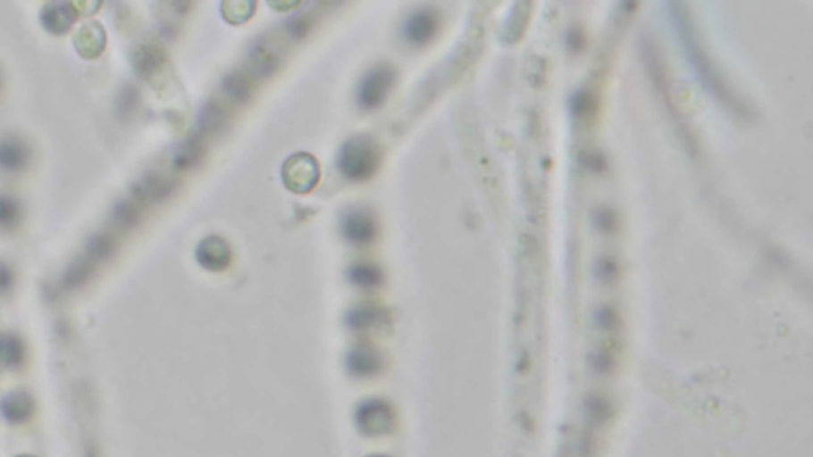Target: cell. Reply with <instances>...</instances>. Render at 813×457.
Wrapping results in <instances>:
<instances>
[{
  "label": "cell",
  "mask_w": 813,
  "mask_h": 457,
  "mask_svg": "<svg viewBox=\"0 0 813 457\" xmlns=\"http://www.w3.org/2000/svg\"><path fill=\"white\" fill-rule=\"evenodd\" d=\"M342 232L343 237L353 245H365L377 236V222L371 213L357 208L343 216Z\"/></svg>",
  "instance_id": "obj_7"
},
{
  "label": "cell",
  "mask_w": 813,
  "mask_h": 457,
  "mask_svg": "<svg viewBox=\"0 0 813 457\" xmlns=\"http://www.w3.org/2000/svg\"><path fill=\"white\" fill-rule=\"evenodd\" d=\"M615 273H616V267H615L614 262L610 259H602L598 264V275H599L602 279H610L614 278Z\"/></svg>",
  "instance_id": "obj_22"
},
{
  "label": "cell",
  "mask_w": 813,
  "mask_h": 457,
  "mask_svg": "<svg viewBox=\"0 0 813 457\" xmlns=\"http://www.w3.org/2000/svg\"><path fill=\"white\" fill-rule=\"evenodd\" d=\"M0 411L8 422L21 424L32 418V414L36 411V402L30 394L26 391H18V393L10 394L4 399L0 405Z\"/></svg>",
  "instance_id": "obj_10"
},
{
  "label": "cell",
  "mask_w": 813,
  "mask_h": 457,
  "mask_svg": "<svg viewBox=\"0 0 813 457\" xmlns=\"http://www.w3.org/2000/svg\"><path fill=\"white\" fill-rule=\"evenodd\" d=\"M20 205L10 195H0V228H13L20 221Z\"/></svg>",
  "instance_id": "obj_17"
},
{
  "label": "cell",
  "mask_w": 813,
  "mask_h": 457,
  "mask_svg": "<svg viewBox=\"0 0 813 457\" xmlns=\"http://www.w3.org/2000/svg\"><path fill=\"white\" fill-rule=\"evenodd\" d=\"M280 62V53L269 42H259L251 53V65L259 75H269Z\"/></svg>",
  "instance_id": "obj_13"
},
{
  "label": "cell",
  "mask_w": 813,
  "mask_h": 457,
  "mask_svg": "<svg viewBox=\"0 0 813 457\" xmlns=\"http://www.w3.org/2000/svg\"><path fill=\"white\" fill-rule=\"evenodd\" d=\"M77 20V10L73 4L67 2H51L42 10V22L51 34H64Z\"/></svg>",
  "instance_id": "obj_8"
},
{
  "label": "cell",
  "mask_w": 813,
  "mask_h": 457,
  "mask_svg": "<svg viewBox=\"0 0 813 457\" xmlns=\"http://www.w3.org/2000/svg\"><path fill=\"white\" fill-rule=\"evenodd\" d=\"M163 62H164L163 53L156 50V48H153V46H142L140 50L137 51V71H138V73H142L145 79H148L153 73H156L161 69Z\"/></svg>",
  "instance_id": "obj_15"
},
{
  "label": "cell",
  "mask_w": 813,
  "mask_h": 457,
  "mask_svg": "<svg viewBox=\"0 0 813 457\" xmlns=\"http://www.w3.org/2000/svg\"><path fill=\"white\" fill-rule=\"evenodd\" d=\"M73 43L81 56L93 59L105 48V30L97 22H88L79 29Z\"/></svg>",
  "instance_id": "obj_9"
},
{
  "label": "cell",
  "mask_w": 813,
  "mask_h": 457,
  "mask_svg": "<svg viewBox=\"0 0 813 457\" xmlns=\"http://www.w3.org/2000/svg\"><path fill=\"white\" fill-rule=\"evenodd\" d=\"M394 71L390 65H377L365 73L357 87V104L365 110H373L385 102L394 83Z\"/></svg>",
  "instance_id": "obj_2"
},
{
  "label": "cell",
  "mask_w": 813,
  "mask_h": 457,
  "mask_svg": "<svg viewBox=\"0 0 813 457\" xmlns=\"http://www.w3.org/2000/svg\"><path fill=\"white\" fill-rule=\"evenodd\" d=\"M285 185L294 193H308L314 189L320 179L318 162L306 153H299L289 157L283 165Z\"/></svg>",
  "instance_id": "obj_3"
},
{
  "label": "cell",
  "mask_w": 813,
  "mask_h": 457,
  "mask_svg": "<svg viewBox=\"0 0 813 457\" xmlns=\"http://www.w3.org/2000/svg\"><path fill=\"white\" fill-rule=\"evenodd\" d=\"M350 279L355 285L361 287H373L379 286L381 281V271L379 267L372 264L353 265L350 270Z\"/></svg>",
  "instance_id": "obj_16"
},
{
  "label": "cell",
  "mask_w": 813,
  "mask_h": 457,
  "mask_svg": "<svg viewBox=\"0 0 813 457\" xmlns=\"http://www.w3.org/2000/svg\"><path fill=\"white\" fill-rule=\"evenodd\" d=\"M596 224L600 230L608 232L615 228V216L610 210H599L596 214Z\"/></svg>",
  "instance_id": "obj_21"
},
{
  "label": "cell",
  "mask_w": 813,
  "mask_h": 457,
  "mask_svg": "<svg viewBox=\"0 0 813 457\" xmlns=\"http://www.w3.org/2000/svg\"><path fill=\"white\" fill-rule=\"evenodd\" d=\"M28 148L21 140H0V170H21L28 164Z\"/></svg>",
  "instance_id": "obj_11"
},
{
  "label": "cell",
  "mask_w": 813,
  "mask_h": 457,
  "mask_svg": "<svg viewBox=\"0 0 813 457\" xmlns=\"http://www.w3.org/2000/svg\"><path fill=\"white\" fill-rule=\"evenodd\" d=\"M371 457H386V456H371Z\"/></svg>",
  "instance_id": "obj_26"
},
{
  "label": "cell",
  "mask_w": 813,
  "mask_h": 457,
  "mask_svg": "<svg viewBox=\"0 0 813 457\" xmlns=\"http://www.w3.org/2000/svg\"><path fill=\"white\" fill-rule=\"evenodd\" d=\"M437 29L439 18L434 10L421 8L408 16L404 24V37L406 42L412 43L415 46H423L434 38Z\"/></svg>",
  "instance_id": "obj_5"
},
{
  "label": "cell",
  "mask_w": 813,
  "mask_h": 457,
  "mask_svg": "<svg viewBox=\"0 0 813 457\" xmlns=\"http://www.w3.org/2000/svg\"><path fill=\"white\" fill-rule=\"evenodd\" d=\"M13 283V275L7 265L0 262V294L5 293L8 287Z\"/></svg>",
  "instance_id": "obj_23"
},
{
  "label": "cell",
  "mask_w": 813,
  "mask_h": 457,
  "mask_svg": "<svg viewBox=\"0 0 813 457\" xmlns=\"http://www.w3.org/2000/svg\"><path fill=\"white\" fill-rule=\"evenodd\" d=\"M596 320L599 322L600 328H614L616 326V314L612 308H600L596 314Z\"/></svg>",
  "instance_id": "obj_20"
},
{
  "label": "cell",
  "mask_w": 813,
  "mask_h": 457,
  "mask_svg": "<svg viewBox=\"0 0 813 457\" xmlns=\"http://www.w3.org/2000/svg\"><path fill=\"white\" fill-rule=\"evenodd\" d=\"M196 259L207 270H224L232 262V250L222 237H207L199 243L196 250Z\"/></svg>",
  "instance_id": "obj_6"
},
{
  "label": "cell",
  "mask_w": 813,
  "mask_h": 457,
  "mask_svg": "<svg viewBox=\"0 0 813 457\" xmlns=\"http://www.w3.org/2000/svg\"><path fill=\"white\" fill-rule=\"evenodd\" d=\"M380 153L377 145L371 138L356 137L345 143L339 153L337 165L345 179L363 181L371 179L377 170Z\"/></svg>",
  "instance_id": "obj_1"
},
{
  "label": "cell",
  "mask_w": 813,
  "mask_h": 457,
  "mask_svg": "<svg viewBox=\"0 0 813 457\" xmlns=\"http://www.w3.org/2000/svg\"><path fill=\"white\" fill-rule=\"evenodd\" d=\"M18 457H34V456H24V454H22V456H18Z\"/></svg>",
  "instance_id": "obj_25"
},
{
  "label": "cell",
  "mask_w": 813,
  "mask_h": 457,
  "mask_svg": "<svg viewBox=\"0 0 813 457\" xmlns=\"http://www.w3.org/2000/svg\"><path fill=\"white\" fill-rule=\"evenodd\" d=\"M588 410L591 413L592 420H599V421H606L607 416H608V405L606 402H602L600 399H591L588 402Z\"/></svg>",
  "instance_id": "obj_19"
},
{
  "label": "cell",
  "mask_w": 813,
  "mask_h": 457,
  "mask_svg": "<svg viewBox=\"0 0 813 457\" xmlns=\"http://www.w3.org/2000/svg\"><path fill=\"white\" fill-rule=\"evenodd\" d=\"M350 370L357 375H369L380 367V357L371 348H356L348 356Z\"/></svg>",
  "instance_id": "obj_14"
},
{
  "label": "cell",
  "mask_w": 813,
  "mask_h": 457,
  "mask_svg": "<svg viewBox=\"0 0 813 457\" xmlns=\"http://www.w3.org/2000/svg\"><path fill=\"white\" fill-rule=\"evenodd\" d=\"M377 320H379V312L373 308H359L350 314V324L356 328H367Z\"/></svg>",
  "instance_id": "obj_18"
},
{
  "label": "cell",
  "mask_w": 813,
  "mask_h": 457,
  "mask_svg": "<svg viewBox=\"0 0 813 457\" xmlns=\"http://www.w3.org/2000/svg\"><path fill=\"white\" fill-rule=\"evenodd\" d=\"M592 367H594L596 370L608 371L610 370V367H612V361H610V357L606 356V354H596V356H594Z\"/></svg>",
  "instance_id": "obj_24"
},
{
  "label": "cell",
  "mask_w": 813,
  "mask_h": 457,
  "mask_svg": "<svg viewBox=\"0 0 813 457\" xmlns=\"http://www.w3.org/2000/svg\"><path fill=\"white\" fill-rule=\"evenodd\" d=\"M356 421L367 436H381L393 428V410L381 400H371L357 410Z\"/></svg>",
  "instance_id": "obj_4"
},
{
  "label": "cell",
  "mask_w": 813,
  "mask_h": 457,
  "mask_svg": "<svg viewBox=\"0 0 813 457\" xmlns=\"http://www.w3.org/2000/svg\"><path fill=\"white\" fill-rule=\"evenodd\" d=\"M26 350L21 340L12 334H0V369H16L24 362Z\"/></svg>",
  "instance_id": "obj_12"
}]
</instances>
